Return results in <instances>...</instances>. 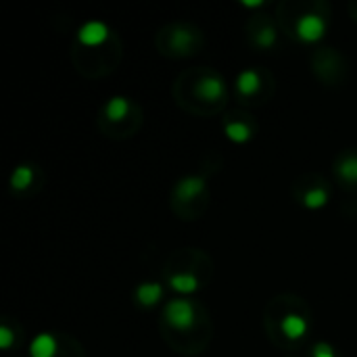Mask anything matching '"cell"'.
Listing matches in <instances>:
<instances>
[{
  "label": "cell",
  "instance_id": "1",
  "mask_svg": "<svg viewBox=\"0 0 357 357\" xmlns=\"http://www.w3.org/2000/svg\"><path fill=\"white\" fill-rule=\"evenodd\" d=\"M161 332L174 351L194 355L207 349L213 326L201 301L192 297H174L163 305Z\"/></svg>",
  "mask_w": 357,
  "mask_h": 357
},
{
  "label": "cell",
  "instance_id": "2",
  "mask_svg": "<svg viewBox=\"0 0 357 357\" xmlns=\"http://www.w3.org/2000/svg\"><path fill=\"white\" fill-rule=\"evenodd\" d=\"M174 99L176 103L192 113L211 117L224 111L230 99V90L222 74L211 67H197L184 72L174 84Z\"/></svg>",
  "mask_w": 357,
  "mask_h": 357
},
{
  "label": "cell",
  "instance_id": "3",
  "mask_svg": "<svg viewBox=\"0 0 357 357\" xmlns=\"http://www.w3.org/2000/svg\"><path fill=\"white\" fill-rule=\"evenodd\" d=\"M265 332L267 338L280 347L290 349L311 332V311L301 297L280 294L265 307Z\"/></svg>",
  "mask_w": 357,
  "mask_h": 357
},
{
  "label": "cell",
  "instance_id": "4",
  "mask_svg": "<svg viewBox=\"0 0 357 357\" xmlns=\"http://www.w3.org/2000/svg\"><path fill=\"white\" fill-rule=\"evenodd\" d=\"M211 269L213 263L203 251H176L165 265V286L182 297H190L207 284Z\"/></svg>",
  "mask_w": 357,
  "mask_h": 357
},
{
  "label": "cell",
  "instance_id": "5",
  "mask_svg": "<svg viewBox=\"0 0 357 357\" xmlns=\"http://www.w3.org/2000/svg\"><path fill=\"white\" fill-rule=\"evenodd\" d=\"M209 205L207 174H188L180 178L169 192V207L180 219H199Z\"/></svg>",
  "mask_w": 357,
  "mask_h": 357
},
{
  "label": "cell",
  "instance_id": "6",
  "mask_svg": "<svg viewBox=\"0 0 357 357\" xmlns=\"http://www.w3.org/2000/svg\"><path fill=\"white\" fill-rule=\"evenodd\" d=\"M142 124L140 107L128 97H111L99 111V128L113 138L132 136Z\"/></svg>",
  "mask_w": 357,
  "mask_h": 357
},
{
  "label": "cell",
  "instance_id": "7",
  "mask_svg": "<svg viewBox=\"0 0 357 357\" xmlns=\"http://www.w3.org/2000/svg\"><path fill=\"white\" fill-rule=\"evenodd\" d=\"M155 42L161 55L172 59H184L197 55L203 49V32L190 24L176 22L161 28Z\"/></svg>",
  "mask_w": 357,
  "mask_h": 357
},
{
  "label": "cell",
  "instance_id": "8",
  "mask_svg": "<svg viewBox=\"0 0 357 357\" xmlns=\"http://www.w3.org/2000/svg\"><path fill=\"white\" fill-rule=\"evenodd\" d=\"M30 357H86V353L69 334L40 332L30 342Z\"/></svg>",
  "mask_w": 357,
  "mask_h": 357
},
{
  "label": "cell",
  "instance_id": "9",
  "mask_svg": "<svg viewBox=\"0 0 357 357\" xmlns=\"http://www.w3.org/2000/svg\"><path fill=\"white\" fill-rule=\"evenodd\" d=\"M322 5H309L307 11L292 15V36L303 44L319 42L328 32V13L319 11Z\"/></svg>",
  "mask_w": 357,
  "mask_h": 357
},
{
  "label": "cell",
  "instance_id": "10",
  "mask_svg": "<svg viewBox=\"0 0 357 357\" xmlns=\"http://www.w3.org/2000/svg\"><path fill=\"white\" fill-rule=\"evenodd\" d=\"M311 67H313L315 76L324 84H328V86L342 84V80L347 76V63L332 49H319V51H315L313 57H311Z\"/></svg>",
  "mask_w": 357,
  "mask_h": 357
},
{
  "label": "cell",
  "instance_id": "11",
  "mask_svg": "<svg viewBox=\"0 0 357 357\" xmlns=\"http://www.w3.org/2000/svg\"><path fill=\"white\" fill-rule=\"evenodd\" d=\"M267 80H269V76L265 72H259V69H253V67L242 69L234 80V90H236L238 101L251 103V101L263 99L265 92H267V84H272Z\"/></svg>",
  "mask_w": 357,
  "mask_h": 357
},
{
  "label": "cell",
  "instance_id": "12",
  "mask_svg": "<svg viewBox=\"0 0 357 357\" xmlns=\"http://www.w3.org/2000/svg\"><path fill=\"white\" fill-rule=\"evenodd\" d=\"M294 199L305 207V209H322L330 201V188L326 182L317 176H313L311 182H307V176H303L294 184Z\"/></svg>",
  "mask_w": 357,
  "mask_h": 357
},
{
  "label": "cell",
  "instance_id": "13",
  "mask_svg": "<svg viewBox=\"0 0 357 357\" xmlns=\"http://www.w3.org/2000/svg\"><path fill=\"white\" fill-rule=\"evenodd\" d=\"M255 132V122L244 111H234L224 117V134L234 144H247L249 140H253Z\"/></svg>",
  "mask_w": 357,
  "mask_h": 357
},
{
  "label": "cell",
  "instance_id": "14",
  "mask_svg": "<svg viewBox=\"0 0 357 357\" xmlns=\"http://www.w3.org/2000/svg\"><path fill=\"white\" fill-rule=\"evenodd\" d=\"M336 182L347 190H357V149H344L332 163Z\"/></svg>",
  "mask_w": 357,
  "mask_h": 357
},
{
  "label": "cell",
  "instance_id": "15",
  "mask_svg": "<svg viewBox=\"0 0 357 357\" xmlns=\"http://www.w3.org/2000/svg\"><path fill=\"white\" fill-rule=\"evenodd\" d=\"M247 32H249L251 44L259 51H269L278 40V30L274 22L263 15H253L247 26Z\"/></svg>",
  "mask_w": 357,
  "mask_h": 357
},
{
  "label": "cell",
  "instance_id": "16",
  "mask_svg": "<svg viewBox=\"0 0 357 357\" xmlns=\"http://www.w3.org/2000/svg\"><path fill=\"white\" fill-rule=\"evenodd\" d=\"M115 38V32L105 24V22H86L80 30H78V47L84 49H97V47H105L107 42H111Z\"/></svg>",
  "mask_w": 357,
  "mask_h": 357
},
{
  "label": "cell",
  "instance_id": "17",
  "mask_svg": "<svg viewBox=\"0 0 357 357\" xmlns=\"http://www.w3.org/2000/svg\"><path fill=\"white\" fill-rule=\"evenodd\" d=\"M165 284L163 282H157V280H147V282H140L136 288H134V292H132V297H134V301L140 305V307H155V305H159L161 301H163V297H165Z\"/></svg>",
  "mask_w": 357,
  "mask_h": 357
},
{
  "label": "cell",
  "instance_id": "18",
  "mask_svg": "<svg viewBox=\"0 0 357 357\" xmlns=\"http://www.w3.org/2000/svg\"><path fill=\"white\" fill-rule=\"evenodd\" d=\"M38 176H40L38 165L22 163V165H17V167L13 169L11 178H9V186H11V190H13V192H17V194L30 192V190L34 188V184H36Z\"/></svg>",
  "mask_w": 357,
  "mask_h": 357
},
{
  "label": "cell",
  "instance_id": "19",
  "mask_svg": "<svg viewBox=\"0 0 357 357\" xmlns=\"http://www.w3.org/2000/svg\"><path fill=\"white\" fill-rule=\"evenodd\" d=\"M15 342H17V334H15L9 317H5L3 324H0V347H3L5 351H9V349H13Z\"/></svg>",
  "mask_w": 357,
  "mask_h": 357
},
{
  "label": "cell",
  "instance_id": "20",
  "mask_svg": "<svg viewBox=\"0 0 357 357\" xmlns=\"http://www.w3.org/2000/svg\"><path fill=\"white\" fill-rule=\"evenodd\" d=\"M311 357H338V353H336V349L330 342L319 340V342H315L311 347Z\"/></svg>",
  "mask_w": 357,
  "mask_h": 357
},
{
  "label": "cell",
  "instance_id": "21",
  "mask_svg": "<svg viewBox=\"0 0 357 357\" xmlns=\"http://www.w3.org/2000/svg\"><path fill=\"white\" fill-rule=\"evenodd\" d=\"M290 357H294V355H290Z\"/></svg>",
  "mask_w": 357,
  "mask_h": 357
}]
</instances>
